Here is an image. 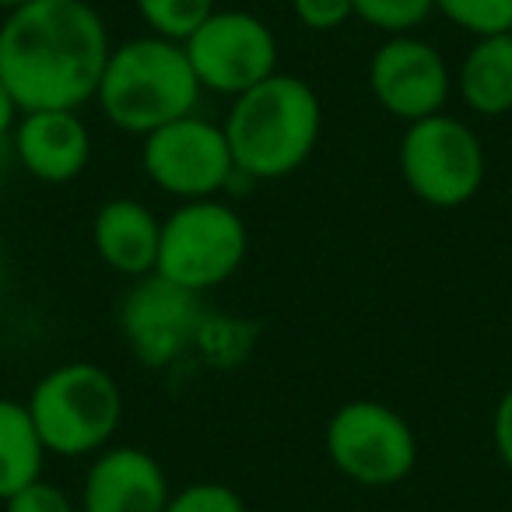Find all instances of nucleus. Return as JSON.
<instances>
[{"label":"nucleus","instance_id":"1","mask_svg":"<svg viewBox=\"0 0 512 512\" xmlns=\"http://www.w3.org/2000/svg\"><path fill=\"white\" fill-rule=\"evenodd\" d=\"M109 53L106 22L88 0H29L0 22V81L22 113L92 102Z\"/></svg>","mask_w":512,"mask_h":512},{"label":"nucleus","instance_id":"2","mask_svg":"<svg viewBox=\"0 0 512 512\" xmlns=\"http://www.w3.org/2000/svg\"><path fill=\"white\" fill-rule=\"evenodd\" d=\"M221 127L235 172L271 183L299 172L313 155L323 127V106L309 81L278 71L249 92L235 95Z\"/></svg>","mask_w":512,"mask_h":512},{"label":"nucleus","instance_id":"3","mask_svg":"<svg viewBox=\"0 0 512 512\" xmlns=\"http://www.w3.org/2000/svg\"><path fill=\"white\" fill-rule=\"evenodd\" d=\"M200 92L204 88L186 60L183 43L141 36L109 53L95 102L113 127L148 137L179 116L197 113Z\"/></svg>","mask_w":512,"mask_h":512},{"label":"nucleus","instance_id":"4","mask_svg":"<svg viewBox=\"0 0 512 512\" xmlns=\"http://www.w3.org/2000/svg\"><path fill=\"white\" fill-rule=\"evenodd\" d=\"M46 453L95 456L113 442L123 421V390L109 369L95 362H67L50 369L25 400Z\"/></svg>","mask_w":512,"mask_h":512},{"label":"nucleus","instance_id":"5","mask_svg":"<svg viewBox=\"0 0 512 512\" xmlns=\"http://www.w3.org/2000/svg\"><path fill=\"white\" fill-rule=\"evenodd\" d=\"M249 232L242 214L225 200H183L162 221L155 274L193 295L225 285L242 267Z\"/></svg>","mask_w":512,"mask_h":512},{"label":"nucleus","instance_id":"6","mask_svg":"<svg viewBox=\"0 0 512 512\" xmlns=\"http://www.w3.org/2000/svg\"><path fill=\"white\" fill-rule=\"evenodd\" d=\"M327 456L362 488H393L418 463V435L404 414L379 400H348L327 421Z\"/></svg>","mask_w":512,"mask_h":512},{"label":"nucleus","instance_id":"7","mask_svg":"<svg viewBox=\"0 0 512 512\" xmlns=\"http://www.w3.org/2000/svg\"><path fill=\"white\" fill-rule=\"evenodd\" d=\"M484 148L463 120L446 113L407 123L400 141L404 183L428 207H460L484 183Z\"/></svg>","mask_w":512,"mask_h":512},{"label":"nucleus","instance_id":"8","mask_svg":"<svg viewBox=\"0 0 512 512\" xmlns=\"http://www.w3.org/2000/svg\"><path fill=\"white\" fill-rule=\"evenodd\" d=\"M141 165L162 193L179 200L218 197L235 172L228 137L221 123L190 113L144 137Z\"/></svg>","mask_w":512,"mask_h":512},{"label":"nucleus","instance_id":"9","mask_svg":"<svg viewBox=\"0 0 512 512\" xmlns=\"http://www.w3.org/2000/svg\"><path fill=\"white\" fill-rule=\"evenodd\" d=\"M183 50L200 88L228 99L278 74V36L249 11H214Z\"/></svg>","mask_w":512,"mask_h":512},{"label":"nucleus","instance_id":"10","mask_svg":"<svg viewBox=\"0 0 512 512\" xmlns=\"http://www.w3.org/2000/svg\"><path fill=\"white\" fill-rule=\"evenodd\" d=\"M197 327V295L158 278V274L137 278V285L123 295L120 330L134 358L148 369H165L169 362H176L193 344Z\"/></svg>","mask_w":512,"mask_h":512},{"label":"nucleus","instance_id":"11","mask_svg":"<svg viewBox=\"0 0 512 512\" xmlns=\"http://www.w3.org/2000/svg\"><path fill=\"white\" fill-rule=\"evenodd\" d=\"M369 88L390 116L418 123L442 113L449 99V64L418 36H390L369 60Z\"/></svg>","mask_w":512,"mask_h":512},{"label":"nucleus","instance_id":"12","mask_svg":"<svg viewBox=\"0 0 512 512\" xmlns=\"http://www.w3.org/2000/svg\"><path fill=\"white\" fill-rule=\"evenodd\" d=\"M172 498L162 463L137 446H106L88 463L81 512H165Z\"/></svg>","mask_w":512,"mask_h":512},{"label":"nucleus","instance_id":"13","mask_svg":"<svg viewBox=\"0 0 512 512\" xmlns=\"http://www.w3.org/2000/svg\"><path fill=\"white\" fill-rule=\"evenodd\" d=\"M11 141L18 165L39 183H71L92 162V130L78 116V109L22 113Z\"/></svg>","mask_w":512,"mask_h":512},{"label":"nucleus","instance_id":"14","mask_svg":"<svg viewBox=\"0 0 512 512\" xmlns=\"http://www.w3.org/2000/svg\"><path fill=\"white\" fill-rule=\"evenodd\" d=\"M92 242L99 260L123 278H148L158 267L162 221L151 207L134 197H113L99 207L92 225Z\"/></svg>","mask_w":512,"mask_h":512},{"label":"nucleus","instance_id":"15","mask_svg":"<svg viewBox=\"0 0 512 512\" xmlns=\"http://www.w3.org/2000/svg\"><path fill=\"white\" fill-rule=\"evenodd\" d=\"M456 88L477 116L512 113V32L477 39L456 71Z\"/></svg>","mask_w":512,"mask_h":512},{"label":"nucleus","instance_id":"16","mask_svg":"<svg viewBox=\"0 0 512 512\" xmlns=\"http://www.w3.org/2000/svg\"><path fill=\"white\" fill-rule=\"evenodd\" d=\"M46 446L22 400L0 397V502L43 477Z\"/></svg>","mask_w":512,"mask_h":512},{"label":"nucleus","instance_id":"17","mask_svg":"<svg viewBox=\"0 0 512 512\" xmlns=\"http://www.w3.org/2000/svg\"><path fill=\"white\" fill-rule=\"evenodd\" d=\"M134 4L151 36L172 39V43H186L218 11L214 0H134Z\"/></svg>","mask_w":512,"mask_h":512},{"label":"nucleus","instance_id":"18","mask_svg":"<svg viewBox=\"0 0 512 512\" xmlns=\"http://www.w3.org/2000/svg\"><path fill=\"white\" fill-rule=\"evenodd\" d=\"M435 11L474 39L512 32V0H435Z\"/></svg>","mask_w":512,"mask_h":512},{"label":"nucleus","instance_id":"19","mask_svg":"<svg viewBox=\"0 0 512 512\" xmlns=\"http://www.w3.org/2000/svg\"><path fill=\"white\" fill-rule=\"evenodd\" d=\"M432 11L435 0H355V18L390 36H411Z\"/></svg>","mask_w":512,"mask_h":512},{"label":"nucleus","instance_id":"20","mask_svg":"<svg viewBox=\"0 0 512 512\" xmlns=\"http://www.w3.org/2000/svg\"><path fill=\"white\" fill-rule=\"evenodd\" d=\"M165 512H246V502L221 481H193L172 491Z\"/></svg>","mask_w":512,"mask_h":512},{"label":"nucleus","instance_id":"21","mask_svg":"<svg viewBox=\"0 0 512 512\" xmlns=\"http://www.w3.org/2000/svg\"><path fill=\"white\" fill-rule=\"evenodd\" d=\"M4 512H78L74 509V502L67 498V491H60L53 481H32L25 484L22 491H15V495L4 502Z\"/></svg>","mask_w":512,"mask_h":512},{"label":"nucleus","instance_id":"22","mask_svg":"<svg viewBox=\"0 0 512 512\" xmlns=\"http://www.w3.org/2000/svg\"><path fill=\"white\" fill-rule=\"evenodd\" d=\"M292 11L309 32H334L355 18V0H292Z\"/></svg>","mask_w":512,"mask_h":512},{"label":"nucleus","instance_id":"23","mask_svg":"<svg viewBox=\"0 0 512 512\" xmlns=\"http://www.w3.org/2000/svg\"><path fill=\"white\" fill-rule=\"evenodd\" d=\"M491 439H495L498 460L512 470V386L502 393V400L495 404V418H491Z\"/></svg>","mask_w":512,"mask_h":512},{"label":"nucleus","instance_id":"24","mask_svg":"<svg viewBox=\"0 0 512 512\" xmlns=\"http://www.w3.org/2000/svg\"><path fill=\"white\" fill-rule=\"evenodd\" d=\"M18 120H22V109H18L15 95L8 92V85L0 81V137H11V134H15Z\"/></svg>","mask_w":512,"mask_h":512},{"label":"nucleus","instance_id":"25","mask_svg":"<svg viewBox=\"0 0 512 512\" xmlns=\"http://www.w3.org/2000/svg\"><path fill=\"white\" fill-rule=\"evenodd\" d=\"M11 165H18V158H15V141H11V137H0V179L8 176Z\"/></svg>","mask_w":512,"mask_h":512},{"label":"nucleus","instance_id":"26","mask_svg":"<svg viewBox=\"0 0 512 512\" xmlns=\"http://www.w3.org/2000/svg\"><path fill=\"white\" fill-rule=\"evenodd\" d=\"M25 4H29V0H0V11H4V15H11V11L25 8Z\"/></svg>","mask_w":512,"mask_h":512},{"label":"nucleus","instance_id":"27","mask_svg":"<svg viewBox=\"0 0 512 512\" xmlns=\"http://www.w3.org/2000/svg\"><path fill=\"white\" fill-rule=\"evenodd\" d=\"M4 281H8V271H4V256H0V292H4Z\"/></svg>","mask_w":512,"mask_h":512}]
</instances>
